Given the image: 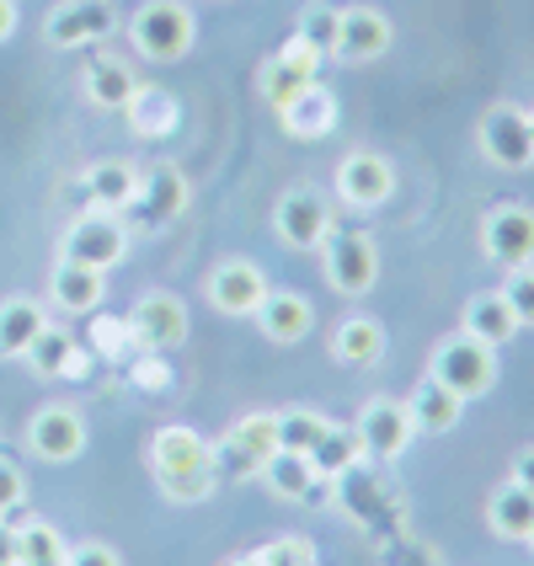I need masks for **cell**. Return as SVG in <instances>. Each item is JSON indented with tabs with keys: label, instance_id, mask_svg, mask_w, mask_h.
<instances>
[{
	"label": "cell",
	"instance_id": "obj_32",
	"mask_svg": "<svg viewBox=\"0 0 534 566\" xmlns=\"http://www.w3.org/2000/svg\"><path fill=\"white\" fill-rule=\"evenodd\" d=\"M326 428H332V417H321L311 407H289V411H279V449L311 454L315 443L326 439Z\"/></svg>",
	"mask_w": 534,
	"mask_h": 566
},
{
	"label": "cell",
	"instance_id": "obj_43",
	"mask_svg": "<svg viewBox=\"0 0 534 566\" xmlns=\"http://www.w3.org/2000/svg\"><path fill=\"white\" fill-rule=\"evenodd\" d=\"M224 566H256V562L252 556H235V562H224Z\"/></svg>",
	"mask_w": 534,
	"mask_h": 566
},
{
	"label": "cell",
	"instance_id": "obj_39",
	"mask_svg": "<svg viewBox=\"0 0 534 566\" xmlns=\"http://www.w3.org/2000/svg\"><path fill=\"white\" fill-rule=\"evenodd\" d=\"M64 566H124V556L102 539H86V545H70L64 551Z\"/></svg>",
	"mask_w": 534,
	"mask_h": 566
},
{
	"label": "cell",
	"instance_id": "obj_28",
	"mask_svg": "<svg viewBox=\"0 0 534 566\" xmlns=\"http://www.w3.org/2000/svg\"><path fill=\"white\" fill-rule=\"evenodd\" d=\"M256 475L273 486V497H283V503H305L315 492V481H321L311 465V454H289V449H279Z\"/></svg>",
	"mask_w": 534,
	"mask_h": 566
},
{
	"label": "cell",
	"instance_id": "obj_2",
	"mask_svg": "<svg viewBox=\"0 0 534 566\" xmlns=\"http://www.w3.org/2000/svg\"><path fill=\"white\" fill-rule=\"evenodd\" d=\"M128 38L150 64H177L188 60L192 43H198V17L182 0H145L128 22Z\"/></svg>",
	"mask_w": 534,
	"mask_h": 566
},
{
	"label": "cell",
	"instance_id": "obj_45",
	"mask_svg": "<svg viewBox=\"0 0 534 566\" xmlns=\"http://www.w3.org/2000/svg\"><path fill=\"white\" fill-rule=\"evenodd\" d=\"M530 124H534V113H530Z\"/></svg>",
	"mask_w": 534,
	"mask_h": 566
},
{
	"label": "cell",
	"instance_id": "obj_37",
	"mask_svg": "<svg viewBox=\"0 0 534 566\" xmlns=\"http://www.w3.org/2000/svg\"><path fill=\"white\" fill-rule=\"evenodd\" d=\"M22 503H28V475H22L17 460H6V454H0V518H6V513H17Z\"/></svg>",
	"mask_w": 534,
	"mask_h": 566
},
{
	"label": "cell",
	"instance_id": "obj_19",
	"mask_svg": "<svg viewBox=\"0 0 534 566\" xmlns=\"http://www.w3.org/2000/svg\"><path fill=\"white\" fill-rule=\"evenodd\" d=\"M49 300H54V311H64V315H92L96 305L107 300V273L60 256V268L49 273Z\"/></svg>",
	"mask_w": 534,
	"mask_h": 566
},
{
	"label": "cell",
	"instance_id": "obj_42",
	"mask_svg": "<svg viewBox=\"0 0 534 566\" xmlns=\"http://www.w3.org/2000/svg\"><path fill=\"white\" fill-rule=\"evenodd\" d=\"M17 32V0H0V43Z\"/></svg>",
	"mask_w": 534,
	"mask_h": 566
},
{
	"label": "cell",
	"instance_id": "obj_15",
	"mask_svg": "<svg viewBox=\"0 0 534 566\" xmlns=\"http://www.w3.org/2000/svg\"><path fill=\"white\" fill-rule=\"evenodd\" d=\"M396 192V166L375 150H347L337 160V198L347 209H379Z\"/></svg>",
	"mask_w": 534,
	"mask_h": 566
},
{
	"label": "cell",
	"instance_id": "obj_3",
	"mask_svg": "<svg viewBox=\"0 0 534 566\" xmlns=\"http://www.w3.org/2000/svg\"><path fill=\"white\" fill-rule=\"evenodd\" d=\"M428 375L439 379V385H449L460 401H475V396H486L498 385V347L475 343L471 332H454V337H443L433 347Z\"/></svg>",
	"mask_w": 534,
	"mask_h": 566
},
{
	"label": "cell",
	"instance_id": "obj_14",
	"mask_svg": "<svg viewBox=\"0 0 534 566\" xmlns=\"http://www.w3.org/2000/svg\"><path fill=\"white\" fill-rule=\"evenodd\" d=\"M128 332L150 353H171V347L188 343V305L166 289H150V294H139V305L128 315Z\"/></svg>",
	"mask_w": 534,
	"mask_h": 566
},
{
	"label": "cell",
	"instance_id": "obj_27",
	"mask_svg": "<svg viewBox=\"0 0 534 566\" xmlns=\"http://www.w3.org/2000/svg\"><path fill=\"white\" fill-rule=\"evenodd\" d=\"M486 524H492V535L498 539H530L534 530V492L530 486H519L513 475H507V486L492 492V503H486Z\"/></svg>",
	"mask_w": 534,
	"mask_h": 566
},
{
	"label": "cell",
	"instance_id": "obj_24",
	"mask_svg": "<svg viewBox=\"0 0 534 566\" xmlns=\"http://www.w3.org/2000/svg\"><path fill=\"white\" fill-rule=\"evenodd\" d=\"M460 321H465L460 332H471L475 343H486V347H503L507 337H519V315L507 311L503 289L471 294V300H465V315H460Z\"/></svg>",
	"mask_w": 534,
	"mask_h": 566
},
{
	"label": "cell",
	"instance_id": "obj_10",
	"mask_svg": "<svg viewBox=\"0 0 534 566\" xmlns=\"http://www.w3.org/2000/svg\"><path fill=\"white\" fill-rule=\"evenodd\" d=\"M273 230H279V241L289 252H315L332 230V203L315 188H289L273 203Z\"/></svg>",
	"mask_w": 534,
	"mask_h": 566
},
{
	"label": "cell",
	"instance_id": "obj_13",
	"mask_svg": "<svg viewBox=\"0 0 534 566\" xmlns=\"http://www.w3.org/2000/svg\"><path fill=\"white\" fill-rule=\"evenodd\" d=\"M203 294H209V305H214L220 315H256L262 311V300L273 294V283H268V273H262L256 262L230 256V262H220V268L209 273Z\"/></svg>",
	"mask_w": 534,
	"mask_h": 566
},
{
	"label": "cell",
	"instance_id": "obj_31",
	"mask_svg": "<svg viewBox=\"0 0 534 566\" xmlns=\"http://www.w3.org/2000/svg\"><path fill=\"white\" fill-rule=\"evenodd\" d=\"M17 551H22V566H64L70 545L49 518H28V524H17Z\"/></svg>",
	"mask_w": 534,
	"mask_h": 566
},
{
	"label": "cell",
	"instance_id": "obj_18",
	"mask_svg": "<svg viewBox=\"0 0 534 566\" xmlns=\"http://www.w3.org/2000/svg\"><path fill=\"white\" fill-rule=\"evenodd\" d=\"M256 321H262V337H268V343L294 347V343H305V337H311L315 305L305 300V294H294V289H273V294L262 300Z\"/></svg>",
	"mask_w": 534,
	"mask_h": 566
},
{
	"label": "cell",
	"instance_id": "obj_23",
	"mask_svg": "<svg viewBox=\"0 0 534 566\" xmlns=\"http://www.w3.org/2000/svg\"><path fill=\"white\" fill-rule=\"evenodd\" d=\"M332 358L343 369H369L385 358V326L375 315H343V326L332 332Z\"/></svg>",
	"mask_w": 534,
	"mask_h": 566
},
{
	"label": "cell",
	"instance_id": "obj_21",
	"mask_svg": "<svg viewBox=\"0 0 534 566\" xmlns=\"http://www.w3.org/2000/svg\"><path fill=\"white\" fill-rule=\"evenodd\" d=\"M407 411H411V428L417 433H449V428H460V417H465V401L439 385L433 375L417 379V390L407 396Z\"/></svg>",
	"mask_w": 534,
	"mask_h": 566
},
{
	"label": "cell",
	"instance_id": "obj_1",
	"mask_svg": "<svg viewBox=\"0 0 534 566\" xmlns=\"http://www.w3.org/2000/svg\"><path fill=\"white\" fill-rule=\"evenodd\" d=\"M150 471H156L160 492L171 503H209L220 492V471H214V443L192 428H160L150 439Z\"/></svg>",
	"mask_w": 534,
	"mask_h": 566
},
{
	"label": "cell",
	"instance_id": "obj_5",
	"mask_svg": "<svg viewBox=\"0 0 534 566\" xmlns=\"http://www.w3.org/2000/svg\"><path fill=\"white\" fill-rule=\"evenodd\" d=\"M321 252V273H326V283L337 289V294H347V300H358V294H369L379 283V252L375 241L364 235V230H326V241L315 247Z\"/></svg>",
	"mask_w": 534,
	"mask_h": 566
},
{
	"label": "cell",
	"instance_id": "obj_41",
	"mask_svg": "<svg viewBox=\"0 0 534 566\" xmlns=\"http://www.w3.org/2000/svg\"><path fill=\"white\" fill-rule=\"evenodd\" d=\"M513 481H519V486H530V492H534V443H530V449H519V454H513Z\"/></svg>",
	"mask_w": 534,
	"mask_h": 566
},
{
	"label": "cell",
	"instance_id": "obj_6",
	"mask_svg": "<svg viewBox=\"0 0 534 566\" xmlns=\"http://www.w3.org/2000/svg\"><path fill=\"white\" fill-rule=\"evenodd\" d=\"M64 262H81V268H118L128 256V220L124 214H102V209H86L81 220L64 230V247H60Z\"/></svg>",
	"mask_w": 534,
	"mask_h": 566
},
{
	"label": "cell",
	"instance_id": "obj_38",
	"mask_svg": "<svg viewBox=\"0 0 534 566\" xmlns=\"http://www.w3.org/2000/svg\"><path fill=\"white\" fill-rule=\"evenodd\" d=\"M300 38H311L321 54H332V38H337V11H332V6H315V11H305V28H300Z\"/></svg>",
	"mask_w": 534,
	"mask_h": 566
},
{
	"label": "cell",
	"instance_id": "obj_26",
	"mask_svg": "<svg viewBox=\"0 0 534 566\" xmlns=\"http://www.w3.org/2000/svg\"><path fill=\"white\" fill-rule=\"evenodd\" d=\"M81 86H86V102L102 107V113L128 107L134 92H139V81H134V70H128L124 60H92L86 70H81Z\"/></svg>",
	"mask_w": 534,
	"mask_h": 566
},
{
	"label": "cell",
	"instance_id": "obj_33",
	"mask_svg": "<svg viewBox=\"0 0 534 566\" xmlns=\"http://www.w3.org/2000/svg\"><path fill=\"white\" fill-rule=\"evenodd\" d=\"M128 124L139 128L145 139H156V134H166V128L177 124V102L166 92H134V102H128Z\"/></svg>",
	"mask_w": 534,
	"mask_h": 566
},
{
	"label": "cell",
	"instance_id": "obj_34",
	"mask_svg": "<svg viewBox=\"0 0 534 566\" xmlns=\"http://www.w3.org/2000/svg\"><path fill=\"white\" fill-rule=\"evenodd\" d=\"M139 198H156V220H166V214H177L182 203H188V182L171 171V166H156L145 182H139ZM134 198V203H139Z\"/></svg>",
	"mask_w": 534,
	"mask_h": 566
},
{
	"label": "cell",
	"instance_id": "obj_16",
	"mask_svg": "<svg viewBox=\"0 0 534 566\" xmlns=\"http://www.w3.org/2000/svg\"><path fill=\"white\" fill-rule=\"evenodd\" d=\"M353 433L364 443V454H375V460H396V454H407V443L417 439L407 401H390V396H375L369 407L358 411Z\"/></svg>",
	"mask_w": 534,
	"mask_h": 566
},
{
	"label": "cell",
	"instance_id": "obj_22",
	"mask_svg": "<svg viewBox=\"0 0 534 566\" xmlns=\"http://www.w3.org/2000/svg\"><path fill=\"white\" fill-rule=\"evenodd\" d=\"M279 124H283V134H294V139H321V134L337 128V96L326 92L321 81H311L289 107H279Z\"/></svg>",
	"mask_w": 534,
	"mask_h": 566
},
{
	"label": "cell",
	"instance_id": "obj_8",
	"mask_svg": "<svg viewBox=\"0 0 534 566\" xmlns=\"http://www.w3.org/2000/svg\"><path fill=\"white\" fill-rule=\"evenodd\" d=\"M321 60H326V54L315 49L311 38H289L279 54L262 64V75H256V92H262V102H268L273 113H279V107H289V102H294V96H300L315 75H321Z\"/></svg>",
	"mask_w": 534,
	"mask_h": 566
},
{
	"label": "cell",
	"instance_id": "obj_36",
	"mask_svg": "<svg viewBox=\"0 0 534 566\" xmlns=\"http://www.w3.org/2000/svg\"><path fill=\"white\" fill-rule=\"evenodd\" d=\"M503 300H507V311L519 315V326H534V262L530 268H507Z\"/></svg>",
	"mask_w": 534,
	"mask_h": 566
},
{
	"label": "cell",
	"instance_id": "obj_17",
	"mask_svg": "<svg viewBox=\"0 0 534 566\" xmlns=\"http://www.w3.org/2000/svg\"><path fill=\"white\" fill-rule=\"evenodd\" d=\"M28 449L38 454V460H49V465H70V460H81V449H86V422H81V411L75 407L32 411Z\"/></svg>",
	"mask_w": 534,
	"mask_h": 566
},
{
	"label": "cell",
	"instance_id": "obj_44",
	"mask_svg": "<svg viewBox=\"0 0 534 566\" xmlns=\"http://www.w3.org/2000/svg\"><path fill=\"white\" fill-rule=\"evenodd\" d=\"M524 545H530V551H534V530H530V539H524Z\"/></svg>",
	"mask_w": 534,
	"mask_h": 566
},
{
	"label": "cell",
	"instance_id": "obj_25",
	"mask_svg": "<svg viewBox=\"0 0 534 566\" xmlns=\"http://www.w3.org/2000/svg\"><path fill=\"white\" fill-rule=\"evenodd\" d=\"M43 326H49V311H43L32 294L0 300V358H22Z\"/></svg>",
	"mask_w": 534,
	"mask_h": 566
},
{
	"label": "cell",
	"instance_id": "obj_12",
	"mask_svg": "<svg viewBox=\"0 0 534 566\" xmlns=\"http://www.w3.org/2000/svg\"><path fill=\"white\" fill-rule=\"evenodd\" d=\"M481 252L498 268H530L534 262V209L524 203H498L481 220Z\"/></svg>",
	"mask_w": 534,
	"mask_h": 566
},
{
	"label": "cell",
	"instance_id": "obj_30",
	"mask_svg": "<svg viewBox=\"0 0 534 566\" xmlns=\"http://www.w3.org/2000/svg\"><path fill=\"white\" fill-rule=\"evenodd\" d=\"M358 460H364V443H358V433H353V428H337V422H332V428H326V439L311 449V465H315V475H321V481H337V475H347Z\"/></svg>",
	"mask_w": 534,
	"mask_h": 566
},
{
	"label": "cell",
	"instance_id": "obj_4",
	"mask_svg": "<svg viewBox=\"0 0 534 566\" xmlns=\"http://www.w3.org/2000/svg\"><path fill=\"white\" fill-rule=\"evenodd\" d=\"M279 454V411H247L230 422V433L214 443L220 481H247Z\"/></svg>",
	"mask_w": 534,
	"mask_h": 566
},
{
	"label": "cell",
	"instance_id": "obj_35",
	"mask_svg": "<svg viewBox=\"0 0 534 566\" xmlns=\"http://www.w3.org/2000/svg\"><path fill=\"white\" fill-rule=\"evenodd\" d=\"M256 566H315V545L305 535H279L268 539L262 551H252Z\"/></svg>",
	"mask_w": 534,
	"mask_h": 566
},
{
	"label": "cell",
	"instance_id": "obj_11",
	"mask_svg": "<svg viewBox=\"0 0 534 566\" xmlns=\"http://www.w3.org/2000/svg\"><path fill=\"white\" fill-rule=\"evenodd\" d=\"M396 43V28L379 6H343L337 11V38H332V60L343 64H375Z\"/></svg>",
	"mask_w": 534,
	"mask_h": 566
},
{
	"label": "cell",
	"instance_id": "obj_20",
	"mask_svg": "<svg viewBox=\"0 0 534 566\" xmlns=\"http://www.w3.org/2000/svg\"><path fill=\"white\" fill-rule=\"evenodd\" d=\"M139 182H145L139 166H128V160H96L92 171H86V198H92V209H102V214H128L134 198H139Z\"/></svg>",
	"mask_w": 534,
	"mask_h": 566
},
{
	"label": "cell",
	"instance_id": "obj_9",
	"mask_svg": "<svg viewBox=\"0 0 534 566\" xmlns=\"http://www.w3.org/2000/svg\"><path fill=\"white\" fill-rule=\"evenodd\" d=\"M118 32V6L113 0H60L43 17V38L54 49H92Z\"/></svg>",
	"mask_w": 534,
	"mask_h": 566
},
{
	"label": "cell",
	"instance_id": "obj_40",
	"mask_svg": "<svg viewBox=\"0 0 534 566\" xmlns=\"http://www.w3.org/2000/svg\"><path fill=\"white\" fill-rule=\"evenodd\" d=\"M0 566H22V551H17V530L0 518Z\"/></svg>",
	"mask_w": 534,
	"mask_h": 566
},
{
	"label": "cell",
	"instance_id": "obj_7",
	"mask_svg": "<svg viewBox=\"0 0 534 566\" xmlns=\"http://www.w3.org/2000/svg\"><path fill=\"white\" fill-rule=\"evenodd\" d=\"M475 139H481V156L492 160V166H503V171H530L534 166V124H530V113L513 107V102L486 107Z\"/></svg>",
	"mask_w": 534,
	"mask_h": 566
},
{
	"label": "cell",
	"instance_id": "obj_29",
	"mask_svg": "<svg viewBox=\"0 0 534 566\" xmlns=\"http://www.w3.org/2000/svg\"><path fill=\"white\" fill-rule=\"evenodd\" d=\"M22 358L32 364V375L60 379V375H70V369H75V358H81V353H75V337H70L64 326H43Z\"/></svg>",
	"mask_w": 534,
	"mask_h": 566
}]
</instances>
